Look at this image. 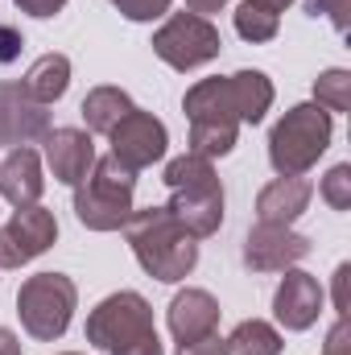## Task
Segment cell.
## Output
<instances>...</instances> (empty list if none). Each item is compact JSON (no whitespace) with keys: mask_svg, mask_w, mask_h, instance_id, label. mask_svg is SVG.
<instances>
[{"mask_svg":"<svg viewBox=\"0 0 351 355\" xmlns=\"http://www.w3.org/2000/svg\"><path fill=\"white\" fill-rule=\"evenodd\" d=\"M124 236L132 244V257L141 268L157 281H182L198 265V244L194 236L170 215V207H145L132 211L124 223Z\"/></svg>","mask_w":351,"mask_h":355,"instance_id":"6da1fadb","label":"cell"},{"mask_svg":"<svg viewBox=\"0 0 351 355\" xmlns=\"http://www.w3.org/2000/svg\"><path fill=\"white\" fill-rule=\"evenodd\" d=\"M170 186V215L194 236V240H207L219 232L223 223V186L215 178V166L198 153H182L166 166V178Z\"/></svg>","mask_w":351,"mask_h":355,"instance_id":"7a4b0ae2","label":"cell"},{"mask_svg":"<svg viewBox=\"0 0 351 355\" xmlns=\"http://www.w3.org/2000/svg\"><path fill=\"white\" fill-rule=\"evenodd\" d=\"M87 343L108 355H162L153 306L132 289L103 297L87 314Z\"/></svg>","mask_w":351,"mask_h":355,"instance_id":"3957f363","label":"cell"},{"mask_svg":"<svg viewBox=\"0 0 351 355\" xmlns=\"http://www.w3.org/2000/svg\"><path fill=\"white\" fill-rule=\"evenodd\" d=\"M186 116H190V153L215 162V157H228L236 149V137H240V103H236V91H232V75L228 79H203L186 91L182 99Z\"/></svg>","mask_w":351,"mask_h":355,"instance_id":"277c9868","label":"cell"},{"mask_svg":"<svg viewBox=\"0 0 351 355\" xmlns=\"http://www.w3.org/2000/svg\"><path fill=\"white\" fill-rule=\"evenodd\" d=\"M331 112L318 103L289 107L268 132V162L277 178H302L331 145Z\"/></svg>","mask_w":351,"mask_h":355,"instance_id":"5b68a950","label":"cell"},{"mask_svg":"<svg viewBox=\"0 0 351 355\" xmlns=\"http://www.w3.org/2000/svg\"><path fill=\"white\" fill-rule=\"evenodd\" d=\"M132 190H137V170L116 162L112 153L99 157L87 170V178L75 186V215L91 232H116L132 215Z\"/></svg>","mask_w":351,"mask_h":355,"instance_id":"8992f818","label":"cell"},{"mask_svg":"<svg viewBox=\"0 0 351 355\" xmlns=\"http://www.w3.org/2000/svg\"><path fill=\"white\" fill-rule=\"evenodd\" d=\"M75 302H79V289H75V281L67 272H37V277H29L17 289V314H21L25 335H33L42 343L62 339L67 327H71Z\"/></svg>","mask_w":351,"mask_h":355,"instance_id":"52a82bcc","label":"cell"},{"mask_svg":"<svg viewBox=\"0 0 351 355\" xmlns=\"http://www.w3.org/2000/svg\"><path fill=\"white\" fill-rule=\"evenodd\" d=\"M223 50V37L219 29L207 21V17H194V12H174L157 33H153V54L174 67V71H194V67H207L211 58H219Z\"/></svg>","mask_w":351,"mask_h":355,"instance_id":"ba28073f","label":"cell"},{"mask_svg":"<svg viewBox=\"0 0 351 355\" xmlns=\"http://www.w3.org/2000/svg\"><path fill=\"white\" fill-rule=\"evenodd\" d=\"M58 240V219L46 207H17L0 227V268H21L37 261Z\"/></svg>","mask_w":351,"mask_h":355,"instance_id":"9c48e42d","label":"cell"},{"mask_svg":"<svg viewBox=\"0 0 351 355\" xmlns=\"http://www.w3.org/2000/svg\"><path fill=\"white\" fill-rule=\"evenodd\" d=\"M108 141H112V157L116 162H124L128 170H149L153 162H162L166 157V149H170V132H166V124L153 116V112H141V107H132L112 132H108Z\"/></svg>","mask_w":351,"mask_h":355,"instance_id":"30bf717a","label":"cell"},{"mask_svg":"<svg viewBox=\"0 0 351 355\" xmlns=\"http://www.w3.org/2000/svg\"><path fill=\"white\" fill-rule=\"evenodd\" d=\"M306 257H310V240L277 223H257L244 240V265L252 272H285Z\"/></svg>","mask_w":351,"mask_h":355,"instance_id":"8fae6325","label":"cell"},{"mask_svg":"<svg viewBox=\"0 0 351 355\" xmlns=\"http://www.w3.org/2000/svg\"><path fill=\"white\" fill-rule=\"evenodd\" d=\"M318 310H323V285L302 272V268H285L277 293H273V314L285 331H310L318 322Z\"/></svg>","mask_w":351,"mask_h":355,"instance_id":"7c38bea8","label":"cell"},{"mask_svg":"<svg viewBox=\"0 0 351 355\" xmlns=\"http://www.w3.org/2000/svg\"><path fill=\"white\" fill-rule=\"evenodd\" d=\"M50 132V112L33 103L21 83H0V145H33Z\"/></svg>","mask_w":351,"mask_h":355,"instance_id":"4fadbf2b","label":"cell"},{"mask_svg":"<svg viewBox=\"0 0 351 355\" xmlns=\"http://www.w3.org/2000/svg\"><path fill=\"white\" fill-rule=\"evenodd\" d=\"M42 141H46V166L62 186H79L95 166V145L83 128H50Z\"/></svg>","mask_w":351,"mask_h":355,"instance_id":"5bb4252c","label":"cell"},{"mask_svg":"<svg viewBox=\"0 0 351 355\" xmlns=\"http://www.w3.org/2000/svg\"><path fill=\"white\" fill-rule=\"evenodd\" d=\"M42 190H46V178H42L37 149H29V145L8 149V157L0 162V194H4V202H12V207H37Z\"/></svg>","mask_w":351,"mask_h":355,"instance_id":"9a60e30c","label":"cell"},{"mask_svg":"<svg viewBox=\"0 0 351 355\" xmlns=\"http://www.w3.org/2000/svg\"><path fill=\"white\" fill-rule=\"evenodd\" d=\"M310 178H273L257 194V219L261 223H277V227H289L306 207H310Z\"/></svg>","mask_w":351,"mask_h":355,"instance_id":"2e32d148","label":"cell"},{"mask_svg":"<svg viewBox=\"0 0 351 355\" xmlns=\"http://www.w3.org/2000/svg\"><path fill=\"white\" fill-rule=\"evenodd\" d=\"M219 327V302L207 289H182L170 302V331L178 343H194Z\"/></svg>","mask_w":351,"mask_h":355,"instance_id":"e0dca14e","label":"cell"},{"mask_svg":"<svg viewBox=\"0 0 351 355\" xmlns=\"http://www.w3.org/2000/svg\"><path fill=\"white\" fill-rule=\"evenodd\" d=\"M67 87H71V58L67 54H42L25 71V79H21V91L33 103H42V107H50L54 99H62Z\"/></svg>","mask_w":351,"mask_h":355,"instance_id":"ac0fdd59","label":"cell"},{"mask_svg":"<svg viewBox=\"0 0 351 355\" xmlns=\"http://www.w3.org/2000/svg\"><path fill=\"white\" fill-rule=\"evenodd\" d=\"M83 120H87V128L91 132H112L128 112H132V99H128V91H120V87H91L87 95H83Z\"/></svg>","mask_w":351,"mask_h":355,"instance_id":"d6986e66","label":"cell"},{"mask_svg":"<svg viewBox=\"0 0 351 355\" xmlns=\"http://www.w3.org/2000/svg\"><path fill=\"white\" fill-rule=\"evenodd\" d=\"M232 91H236V103H240V120L244 124L264 120V112L273 107V83H268L264 71H236L232 75Z\"/></svg>","mask_w":351,"mask_h":355,"instance_id":"ffe728a7","label":"cell"},{"mask_svg":"<svg viewBox=\"0 0 351 355\" xmlns=\"http://www.w3.org/2000/svg\"><path fill=\"white\" fill-rule=\"evenodd\" d=\"M281 352H285V339L277 335V327H268L261 318H248L228 335V355H281Z\"/></svg>","mask_w":351,"mask_h":355,"instance_id":"44dd1931","label":"cell"},{"mask_svg":"<svg viewBox=\"0 0 351 355\" xmlns=\"http://www.w3.org/2000/svg\"><path fill=\"white\" fill-rule=\"evenodd\" d=\"M277 25H281V12H273V8H264V4H252V0H244L240 8H236V33L244 37V42H273L277 37Z\"/></svg>","mask_w":351,"mask_h":355,"instance_id":"7402d4cb","label":"cell"},{"mask_svg":"<svg viewBox=\"0 0 351 355\" xmlns=\"http://www.w3.org/2000/svg\"><path fill=\"white\" fill-rule=\"evenodd\" d=\"M314 103L327 107L331 116H335V112H348L351 107V71H343V67L323 71V75L314 79Z\"/></svg>","mask_w":351,"mask_h":355,"instance_id":"603a6c76","label":"cell"},{"mask_svg":"<svg viewBox=\"0 0 351 355\" xmlns=\"http://www.w3.org/2000/svg\"><path fill=\"white\" fill-rule=\"evenodd\" d=\"M323 198L335 207V211H351V166H335L331 174L323 178Z\"/></svg>","mask_w":351,"mask_h":355,"instance_id":"cb8c5ba5","label":"cell"},{"mask_svg":"<svg viewBox=\"0 0 351 355\" xmlns=\"http://www.w3.org/2000/svg\"><path fill=\"white\" fill-rule=\"evenodd\" d=\"M128 21H157V17H166L170 12V4L174 0H112Z\"/></svg>","mask_w":351,"mask_h":355,"instance_id":"d4e9b609","label":"cell"},{"mask_svg":"<svg viewBox=\"0 0 351 355\" xmlns=\"http://www.w3.org/2000/svg\"><path fill=\"white\" fill-rule=\"evenodd\" d=\"M306 12L310 17H331V25L339 29V33H348L351 25V0H306Z\"/></svg>","mask_w":351,"mask_h":355,"instance_id":"484cf974","label":"cell"},{"mask_svg":"<svg viewBox=\"0 0 351 355\" xmlns=\"http://www.w3.org/2000/svg\"><path fill=\"white\" fill-rule=\"evenodd\" d=\"M21 50H25V37H21V29H12V25H0V67L17 62V58H21Z\"/></svg>","mask_w":351,"mask_h":355,"instance_id":"4316f807","label":"cell"},{"mask_svg":"<svg viewBox=\"0 0 351 355\" xmlns=\"http://www.w3.org/2000/svg\"><path fill=\"white\" fill-rule=\"evenodd\" d=\"M178 355H228V339H219L215 331L194 339V343H178Z\"/></svg>","mask_w":351,"mask_h":355,"instance_id":"83f0119b","label":"cell"},{"mask_svg":"<svg viewBox=\"0 0 351 355\" xmlns=\"http://www.w3.org/2000/svg\"><path fill=\"white\" fill-rule=\"evenodd\" d=\"M323 355H351V322H348V318H335V327H331V335H327Z\"/></svg>","mask_w":351,"mask_h":355,"instance_id":"f1b7e54d","label":"cell"},{"mask_svg":"<svg viewBox=\"0 0 351 355\" xmlns=\"http://www.w3.org/2000/svg\"><path fill=\"white\" fill-rule=\"evenodd\" d=\"M348 281H351V265L335 268V314L348 318Z\"/></svg>","mask_w":351,"mask_h":355,"instance_id":"f546056e","label":"cell"},{"mask_svg":"<svg viewBox=\"0 0 351 355\" xmlns=\"http://www.w3.org/2000/svg\"><path fill=\"white\" fill-rule=\"evenodd\" d=\"M62 4L67 0H17V8L29 17H54V12H62Z\"/></svg>","mask_w":351,"mask_h":355,"instance_id":"4dcf8cb0","label":"cell"},{"mask_svg":"<svg viewBox=\"0 0 351 355\" xmlns=\"http://www.w3.org/2000/svg\"><path fill=\"white\" fill-rule=\"evenodd\" d=\"M228 0H186V8L194 12V17H207V12H219Z\"/></svg>","mask_w":351,"mask_h":355,"instance_id":"1f68e13d","label":"cell"},{"mask_svg":"<svg viewBox=\"0 0 351 355\" xmlns=\"http://www.w3.org/2000/svg\"><path fill=\"white\" fill-rule=\"evenodd\" d=\"M0 355H21V339L8 327H0Z\"/></svg>","mask_w":351,"mask_h":355,"instance_id":"d6a6232c","label":"cell"},{"mask_svg":"<svg viewBox=\"0 0 351 355\" xmlns=\"http://www.w3.org/2000/svg\"><path fill=\"white\" fill-rule=\"evenodd\" d=\"M252 4H264V8H273V12H281V8L293 4V0H252Z\"/></svg>","mask_w":351,"mask_h":355,"instance_id":"836d02e7","label":"cell"},{"mask_svg":"<svg viewBox=\"0 0 351 355\" xmlns=\"http://www.w3.org/2000/svg\"><path fill=\"white\" fill-rule=\"evenodd\" d=\"M67 355H79V352H67Z\"/></svg>","mask_w":351,"mask_h":355,"instance_id":"e575fe53","label":"cell"}]
</instances>
